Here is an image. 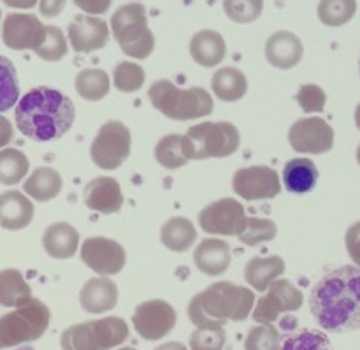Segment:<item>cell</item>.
Returning a JSON list of instances; mask_svg holds the SVG:
<instances>
[{"label": "cell", "mask_w": 360, "mask_h": 350, "mask_svg": "<svg viewBox=\"0 0 360 350\" xmlns=\"http://www.w3.org/2000/svg\"><path fill=\"white\" fill-rule=\"evenodd\" d=\"M225 342L224 330H195L190 337V350H224Z\"/></svg>", "instance_id": "cell-43"}, {"label": "cell", "mask_w": 360, "mask_h": 350, "mask_svg": "<svg viewBox=\"0 0 360 350\" xmlns=\"http://www.w3.org/2000/svg\"><path fill=\"white\" fill-rule=\"evenodd\" d=\"M355 125H357V129L360 130V104L357 106V109H355Z\"/></svg>", "instance_id": "cell-50"}, {"label": "cell", "mask_w": 360, "mask_h": 350, "mask_svg": "<svg viewBox=\"0 0 360 350\" xmlns=\"http://www.w3.org/2000/svg\"><path fill=\"white\" fill-rule=\"evenodd\" d=\"M302 303L304 296L301 289L295 287L290 280L280 278L273 282L266 294L257 301L252 317L259 324H273L280 319L281 313L297 312Z\"/></svg>", "instance_id": "cell-11"}, {"label": "cell", "mask_w": 360, "mask_h": 350, "mask_svg": "<svg viewBox=\"0 0 360 350\" xmlns=\"http://www.w3.org/2000/svg\"><path fill=\"white\" fill-rule=\"evenodd\" d=\"M295 101L299 102L301 109L304 113H322L326 109L327 95L322 90V87L315 83L302 85L301 90L295 95Z\"/></svg>", "instance_id": "cell-42"}, {"label": "cell", "mask_w": 360, "mask_h": 350, "mask_svg": "<svg viewBox=\"0 0 360 350\" xmlns=\"http://www.w3.org/2000/svg\"><path fill=\"white\" fill-rule=\"evenodd\" d=\"M185 136L192 146L193 161L231 157L241 144V134L231 122L197 123L190 127Z\"/></svg>", "instance_id": "cell-8"}, {"label": "cell", "mask_w": 360, "mask_h": 350, "mask_svg": "<svg viewBox=\"0 0 360 350\" xmlns=\"http://www.w3.org/2000/svg\"><path fill=\"white\" fill-rule=\"evenodd\" d=\"M74 118L76 108L70 97L49 87L32 88L14 109V120L20 132L37 143H48L65 136Z\"/></svg>", "instance_id": "cell-2"}, {"label": "cell", "mask_w": 360, "mask_h": 350, "mask_svg": "<svg viewBox=\"0 0 360 350\" xmlns=\"http://www.w3.org/2000/svg\"><path fill=\"white\" fill-rule=\"evenodd\" d=\"M357 13V0H320L319 20L327 27H343Z\"/></svg>", "instance_id": "cell-34"}, {"label": "cell", "mask_w": 360, "mask_h": 350, "mask_svg": "<svg viewBox=\"0 0 360 350\" xmlns=\"http://www.w3.org/2000/svg\"><path fill=\"white\" fill-rule=\"evenodd\" d=\"M129 338V326L120 317L88 320L67 327L60 338L62 350H111Z\"/></svg>", "instance_id": "cell-7"}, {"label": "cell", "mask_w": 360, "mask_h": 350, "mask_svg": "<svg viewBox=\"0 0 360 350\" xmlns=\"http://www.w3.org/2000/svg\"><path fill=\"white\" fill-rule=\"evenodd\" d=\"M232 190L246 201L273 199L281 190L280 175L267 165L243 168L232 176Z\"/></svg>", "instance_id": "cell-15"}, {"label": "cell", "mask_w": 360, "mask_h": 350, "mask_svg": "<svg viewBox=\"0 0 360 350\" xmlns=\"http://www.w3.org/2000/svg\"><path fill=\"white\" fill-rule=\"evenodd\" d=\"M211 90L224 102L241 101L248 92V80L236 67H220L211 77Z\"/></svg>", "instance_id": "cell-29"}, {"label": "cell", "mask_w": 360, "mask_h": 350, "mask_svg": "<svg viewBox=\"0 0 360 350\" xmlns=\"http://www.w3.org/2000/svg\"><path fill=\"white\" fill-rule=\"evenodd\" d=\"M30 169L28 157L16 148L0 150V183L2 185H18L27 176Z\"/></svg>", "instance_id": "cell-33"}, {"label": "cell", "mask_w": 360, "mask_h": 350, "mask_svg": "<svg viewBox=\"0 0 360 350\" xmlns=\"http://www.w3.org/2000/svg\"><path fill=\"white\" fill-rule=\"evenodd\" d=\"M302 55H304V46L294 32L278 30L267 39L266 58L276 69H294L302 60Z\"/></svg>", "instance_id": "cell-19"}, {"label": "cell", "mask_w": 360, "mask_h": 350, "mask_svg": "<svg viewBox=\"0 0 360 350\" xmlns=\"http://www.w3.org/2000/svg\"><path fill=\"white\" fill-rule=\"evenodd\" d=\"M111 32L120 49L130 58L144 60L153 53L155 35L148 27V13L143 4L118 7L111 16Z\"/></svg>", "instance_id": "cell-5"}, {"label": "cell", "mask_w": 360, "mask_h": 350, "mask_svg": "<svg viewBox=\"0 0 360 350\" xmlns=\"http://www.w3.org/2000/svg\"><path fill=\"white\" fill-rule=\"evenodd\" d=\"M46 25L41 23L37 16L25 13L7 14L2 25L4 44L14 51L35 49L44 42Z\"/></svg>", "instance_id": "cell-16"}, {"label": "cell", "mask_w": 360, "mask_h": 350, "mask_svg": "<svg viewBox=\"0 0 360 350\" xmlns=\"http://www.w3.org/2000/svg\"><path fill=\"white\" fill-rule=\"evenodd\" d=\"M74 4H76L83 13L90 14V16H98V14L108 13L112 0H74Z\"/></svg>", "instance_id": "cell-45"}, {"label": "cell", "mask_w": 360, "mask_h": 350, "mask_svg": "<svg viewBox=\"0 0 360 350\" xmlns=\"http://www.w3.org/2000/svg\"><path fill=\"white\" fill-rule=\"evenodd\" d=\"M0 18H2V9H0Z\"/></svg>", "instance_id": "cell-54"}, {"label": "cell", "mask_w": 360, "mask_h": 350, "mask_svg": "<svg viewBox=\"0 0 360 350\" xmlns=\"http://www.w3.org/2000/svg\"><path fill=\"white\" fill-rule=\"evenodd\" d=\"M109 41V27L102 18L77 14L69 25V42L76 53H94Z\"/></svg>", "instance_id": "cell-17"}, {"label": "cell", "mask_w": 360, "mask_h": 350, "mask_svg": "<svg viewBox=\"0 0 360 350\" xmlns=\"http://www.w3.org/2000/svg\"><path fill=\"white\" fill-rule=\"evenodd\" d=\"M176 310L164 299H150L134 310L132 324L143 340L157 342L167 337L176 326Z\"/></svg>", "instance_id": "cell-12"}, {"label": "cell", "mask_w": 360, "mask_h": 350, "mask_svg": "<svg viewBox=\"0 0 360 350\" xmlns=\"http://www.w3.org/2000/svg\"><path fill=\"white\" fill-rule=\"evenodd\" d=\"M190 55L202 67H217L227 55V42L217 30L204 28L190 39Z\"/></svg>", "instance_id": "cell-23"}, {"label": "cell", "mask_w": 360, "mask_h": 350, "mask_svg": "<svg viewBox=\"0 0 360 350\" xmlns=\"http://www.w3.org/2000/svg\"><path fill=\"white\" fill-rule=\"evenodd\" d=\"M14 130H13V123L6 118L4 115H0V148L7 146V144L13 141Z\"/></svg>", "instance_id": "cell-47"}, {"label": "cell", "mask_w": 360, "mask_h": 350, "mask_svg": "<svg viewBox=\"0 0 360 350\" xmlns=\"http://www.w3.org/2000/svg\"><path fill=\"white\" fill-rule=\"evenodd\" d=\"M42 246L53 259H70L79 249V232L69 222H55L42 235Z\"/></svg>", "instance_id": "cell-24"}, {"label": "cell", "mask_w": 360, "mask_h": 350, "mask_svg": "<svg viewBox=\"0 0 360 350\" xmlns=\"http://www.w3.org/2000/svg\"><path fill=\"white\" fill-rule=\"evenodd\" d=\"M151 106L176 122L202 118L213 113L214 101L202 87L179 88L169 80H158L148 90Z\"/></svg>", "instance_id": "cell-4"}, {"label": "cell", "mask_w": 360, "mask_h": 350, "mask_svg": "<svg viewBox=\"0 0 360 350\" xmlns=\"http://www.w3.org/2000/svg\"><path fill=\"white\" fill-rule=\"evenodd\" d=\"M32 299V289L20 270L0 271V305L6 308H20Z\"/></svg>", "instance_id": "cell-31"}, {"label": "cell", "mask_w": 360, "mask_h": 350, "mask_svg": "<svg viewBox=\"0 0 360 350\" xmlns=\"http://www.w3.org/2000/svg\"><path fill=\"white\" fill-rule=\"evenodd\" d=\"M345 243H347L348 256L352 257L355 266L360 268V220L348 227L347 236H345Z\"/></svg>", "instance_id": "cell-44"}, {"label": "cell", "mask_w": 360, "mask_h": 350, "mask_svg": "<svg viewBox=\"0 0 360 350\" xmlns=\"http://www.w3.org/2000/svg\"><path fill=\"white\" fill-rule=\"evenodd\" d=\"M288 143L297 154H327L334 146V129L320 116L301 118L288 130Z\"/></svg>", "instance_id": "cell-14"}, {"label": "cell", "mask_w": 360, "mask_h": 350, "mask_svg": "<svg viewBox=\"0 0 360 350\" xmlns=\"http://www.w3.org/2000/svg\"><path fill=\"white\" fill-rule=\"evenodd\" d=\"M255 294L252 289L232 282H217L193 296L188 317L197 330H224L227 323H241L253 312Z\"/></svg>", "instance_id": "cell-3"}, {"label": "cell", "mask_w": 360, "mask_h": 350, "mask_svg": "<svg viewBox=\"0 0 360 350\" xmlns=\"http://www.w3.org/2000/svg\"><path fill=\"white\" fill-rule=\"evenodd\" d=\"M246 222L245 206L232 197L214 201L199 213V225L206 235L239 236L245 231Z\"/></svg>", "instance_id": "cell-10"}, {"label": "cell", "mask_w": 360, "mask_h": 350, "mask_svg": "<svg viewBox=\"0 0 360 350\" xmlns=\"http://www.w3.org/2000/svg\"><path fill=\"white\" fill-rule=\"evenodd\" d=\"M18 350H34L32 347H20Z\"/></svg>", "instance_id": "cell-53"}, {"label": "cell", "mask_w": 360, "mask_h": 350, "mask_svg": "<svg viewBox=\"0 0 360 350\" xmlns=\"http://www.w3.org/2000/svg\"><path fill=\"white\" fill-rule=\"evenodd\" d=\"M83 203L97 213H118L123 206L122 187L111 176H98L84 187Z\"/></svg>", "instance_id": "cell-18"}, {"label": "cell", "mask_w": 360, "mask_h": 350, "mask_svg": "<svg viewBox=\"0 0 360 350\" xmlns=\"http://www.w3.org/2000/svg\"><path fill=\"white\" fill-rule=\"evenodd\" d=\"M224 11L234 23L248 25L260 18L264 11V0H224Z\"/></svg>", "instance_id": "cell-40"}, {"label": "cell", "mask_w": 360, "mask_h": 350, "mask_svg": "<svg viewBox=\"0 0 360 350\" xmlns=\"http://www.w3.org/2000/svg\"><path fill=\"white\" fill-rule=\"evenodd\" d=\"M81 261L98 277H115L125 268V249L116 239L91 236L81 245Z\"/></svg>", "instance_id": "cell-13"}, {"label": "cell", "mask_w": 360, "mask_h": 350, "mask_svg": "<svg viewBox=\"0 0 360 350\" xmlns=\"http://www.w3.org/2000/svg\"><path fill=\"white\" fill-rule=\"evenodd\" d=\"M197 239V229L192 220L185 217H172L162 225L160 242L171 252H186Z\"/></svg>", "instance_id": "cell-30"}, {"label": "cell", "mask_w": 360, "mask_h": 350, "mask_svg": "<svg viewBox=\"0 0 360 350\" xmlns=\"http://www.w3.org/2000/svg\"><path fill=\"white\" fill-rule=\"evenodd\" d=\"M359 69H360V62H359Z\"/></svg>", "instance_id": "cell-55"}, {"label": "cell", "mask_w": 360, "mask_h": 350, "mask_svg": "<svg viewBox=\"0 0 360 350\" xmlns=\"http://www.w3.org/2000/svg\"><path fill=\"white\" fill-rule=\"evenodd\" d=\"M280 350H334L326 333L316 330H299L281 338Z\"/></svg>", "instance_id": "cell-36"}, {"label": "cell", "mask_w": 360, "mask_h": 350, "mask_svg": "<svg viewBox=\"0 0 360 350\" xmlns=\"http://www.w3.org/2000/svg\"><path fill=\"white\" fill-rule=\"evenodd\" d=\"M51 312L41 299L32 298L27 305L0 317V349L18 347L39 340L48 331Z\"/></svg>", "instance_id": "cell-6"}, {"label": "cell", "mask_w": 360, "mask_h": 350, "mask_svg": "<svg viewBox=\"0 0 360 350\" xmlns=\"http://www.w3.org/2000/svg\"><path fill=\"white\" fill-rule=\"evenodd\" d=\"M285 273V261L280 256L253 257L245 266V280L257 292H266L271 284Z\"/></svg>", "instance_id": "cell-25"}, {"label": "cell", "mask_w": 360, "mask_h": 350, "mask_svg": "<svg viewBox=\"0 0 360 350\" xmlns=\"http://www.w3.org/2000/svg\"><path fill=\"white\" fill-rule=\"evenodd\" d=\"M155 158L165 169H179L193 161L192 146L186 136L169 134L164 136L155 146Z\"/></svg>", "instance_id": "cell-27"}, {"label": "cell", "mask_w": 360, "mask_h": 350, "mask_svg": "<svg viewBox=\"0 0 360 350\" xmlns=\"http://www.w3.org/2000/svg\"><path fill=\"white\" fill-rule=\"evenodd\" d=\"M281 335L273 324H260L250 330L245 340V350H280Z\"/></svg>", "instance_id": "cell-41"}, {"label": "cell", "mask_w": 360, "mask_h": 350, "mask_svg": "<svg viewBox=\"0 0 360 350\" xmlns=\"http://www.w3.org/2000/svg\"><path fill=\"white\" fill-rule=\"evenodd\" d=\"M67 0H39V11L46 18H56L65 9Z\"/></svg>", "instance_id": "cell-46"}, {"label": "cell", "mask_w": 360, "mask_h": 350, "mask_svg": "<svg viewBox=\"0 0 360 350\" xmlns=\"http://www.w3.org/2000/svg\"><path fill=\"white\" fill-rule=\"evenodd\" d=\"M74 87H76L77 95L84 101L97 102L102 101L105 95L109 94L111 88V81L105 70L102 69H83L77 73L76 80H74Z\"/></svg>", "instance_id": "cell-32"}, {"label": "cell", "mask_w": 360, "mask_h": 350, "mask_svg": "<svg viewBox=\"0 0 360 350\" xmlns=\"http://www.w3.org/2000/svg\"><path fill=\"white\" fill-rule=\"evenodd\" d=\"M278 235V227L274 220L271 218H259V217H248L246 227L241 235L238 236L239 242L246 246H257L260 243L273 242Z\"/></svg>", "instance_id": "cell-38"}, {"label": "cell", "mask_w": 360, "mask_h": 350, "mask_svg": "<svg viewBox=\"0 0 360 350\" xmlns=\"http://www.w3.org/2000/svg\"><path fill=\"white\" fill-rule=\"evenodd\" d=\"M320 178L319 168L308 157L292 158L283 168V185L290 194H308Z\"/></svg>", "instance_id": "cell-26"}, {"label": "cell", "mask_w": 360, "mask_h": 350, "mask_svg": "<svg viewBox=\"0 0 360 350\" xmlns=\"http://www.w3.org/2000/svg\"><path fill=\"white\" fill-rule=\"evenodd\" d=\"M232 261L231 246L220 238H206L197 245L193 264L207 277H220L229 270Z\"/></svg>", "instance_id": "cell-20"}, {"label": "cell", "mask_w": 360, "mask_h": 350, "mask_svg": "<svg viewBox=\"0 0 360 350\" xmlns=\"http://www.w3.org/2000/svg\"><path fill=\"white\" fill-rule=\"evenodd\" d=\"M357 162L360 164V144H359V148H357Z\"/></svg>", "instance_id": "cell-51"}, {"label": "cell", "mask_w": 360, "mask_h": 350, "mask_svg": "<svg viewBox=\"0 0 360 350\" xmlns=\"http://www.w3.org/2000/svg\"><path fill=\"white\" fill-rule=\"evenodd\" d=\"M34 204L20 190L0 194V225L7 231H21L34 220Z\"/></svg>", "instance_id": "cell-22"}, {"label": "cell", "mask_w": 360, "mask_h": 350, "mask_svg": "<svg viewBox=\"0 0 360 350\" xmlns=\"http://www.w3.org/2000/svg\"><path fill=\"white\" fill-rule=\"evenodd\" d=\"M118 350H137V349H134V347H123V349H118Z\"/></svg>", "instance_id": "cell-52"}, {"label": "cell", "mask_w": 360, "mask_h": 350, "mask_svg": "<svg viewBox=\"0 0 360 350\" xmlns=\"http://www.w3.org/2000/svg\"><path fill=\"white\" fill-rule=\"evenodd\" d=\"M132 134L120 120H109L98 129L90 146V157L97 168L104 171L118 169L130 157Z\"/></svg>", "instance_id": "cell-9"}, {"label": "cell", "mask_w": 360, "mask_h": 350, "mask_svg": "<svg viewBox=\"0 0 360 350\" xmlns=\"http://www.w3.org/2000/svg\"><path fill=\"white\" fill-rule=\"evenodd\" d=\"M118 303V285L108 277L90 278L79 291V305L88 313L111 312Z\"/></svg>", "instance_id": "cell-21"}, {"label": "cell", "mask_w": 360, "mask_h": 350, "mask_svg": "<svg viewBox=\"0 0 360 350\" xmlns=\"http://www.w3.org/2000/svg\"><path fill=\"white\" fill-rule=\"evenodd\" d=\"M309 310L316 324L329 333L360 330V268L330 270L313 285Z\"/></svg>", "instance_id": "cell-1"}, {"label": "cell", "mask_w": 360, "mask_h": 350, "mask_svg": "<svg viewBox=\"0 0 360 350\" xmlns=\"http://www.w3.org/2000/svg\"><path fill=\"white\" fill-rule=\"evenodd\" d=\"M69 51V44L63 35L62 28L55 25H46V37L44 42L35 49V55L46 62H60Z\"/></svg>", "instance_id": "cell-39"}, {"label": "cell", "mask_w": 360, "mask_h": 350, "mask_svg": "<svg viewBox=\"0 0 360 350\" xmlns=\"http://www.w3.org/2000/svg\"><path fill=\"white\" fill-rule=\"evenodd\" d=\"M63 180L56 169L37 168L23 183V192L39 203H48L62 192Z\"/></svg>", "instance_id": "cell-28"}, {"label": "cell", "mask_w": 360, "mask_h": 350, "mask_svg": "<svg viewBox=\"0 0 360 350\" xmlns=\"http://www.w3.org/2000/svg\"><path fill=\"white\" fill-rule=\"evenodd\" d=\"M20 102V83L16 67L9 58L0 55V113L14 108Z\"/></svg>", "instance_id": "cell-35"}, {"label": "cell", "mask_w": 360, "mask_h": 350, "mask_svg": "<svg viewBox=\"0 0 360 350\" xmlns=\"http://www.w3.org/2000/svg\"><path fill=\"white\" fill-rule=\"evenodd\" d=\"M144 81H146V73L136 62H120L112 70V85L123 94H134L141 90Z\"/></svg>", "instance_id": "cell-37"}, {"label": "cell", "mask_w": 360, "mask_h": 350, "mask_svg": "<svg viewBox=\"0 0 360 350\" xmlns=\"http://www.w3.org/2000/svg\"><path fill=\"white\" fill-rule=\"evenodd\" d=\"M7 7H14V9H32L37 6L39 0H2Z\"/></svg>", "instance_id": "cell-48"}, {"label": "cell", "mask_w": 360, "mask_h": 350, "mask_svg": "<svg viewBox=\"0 0 360 350\" xmlns=\"http://www.w3.org/2000/svg\"><path fill=\"white\" fill-rule=\"evenodd\" d=\"M155 350H188V349H186L183 344H179V342H167V344L158 345Z\"/></svg>", "instance_id": "cell-49"}]
</instances>
